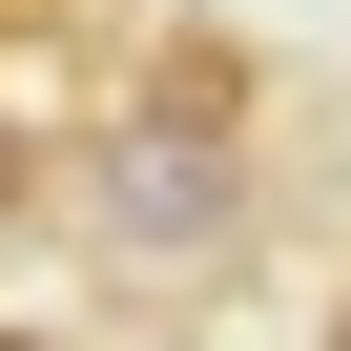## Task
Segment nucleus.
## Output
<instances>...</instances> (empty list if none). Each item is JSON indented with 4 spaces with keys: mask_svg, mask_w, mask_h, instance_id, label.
I'll use <instances>...</instances> for the list:
<instances>
[{
    "mask_svg": "<svg viewBox=\"0 0 351 351\" xmlns=\"http://www.w3.org/2000/svg\"><path fill=\"white\" fill-rule=\"evenodd\" d=\"M83 248H104L124 310H207V289L269 269V186H248V145L145 124V104H124V124L83 145Z\"/></svg>",
    "mask_w": 351,
    "mask_h": 351,
    "instance_id": "obj_1",
    "label": "nucleus"
},
{
    "mask_svg": "<svg viewBox=\"0 0 351 351\" xmlns=\"http://www.w3.org/2000/svg\"><path fill=\"white\" fill-rule=\"evenodd\" d=\"M124 104H145V124H207V145H248V124H269V62L186 21V42H145V83H124Z\"/></svg>",
    "mask_w": 351,
    "mask_h": 351,
    "instance_id": "obj_2",
    "label": "nucleus"
},
{
    "mask_svg": "<svg viewBox=\"0 0 351 351\" xmlns=\"http://www.w3.org/2000/svg\"><path fill=\"white\" fill-rule=\"evenodd\" d=\"M21 207H62V165H42V124H0V228Z\"/></svg>",
    "mask_w": 351,
    "mask_h": 351,
    "instance_id": "obj_3",
    "label": "nucleus"
},
{
    "mask_svg": "<svg viewBox=\"0 0 351 351\" xmlns=\"http://www.w3.org/2000/svg\"><path fill=\"white\" fill-rule=\"evenodd\" d=\"M0 351H62V330H21V310H0Z\"/></svg>",
    "mask_w": 351,
    "mask_h": 351,
    "instance_id": "obj_4",
    "label": "nucleus"
},
{
    "mask_svg": "<svg viewBox=\"0 0 351 351\" xmlns=\"http://www.w3.org/2000/svg\"><path fill=\"white\" fill-rule=\"evenodd\" d=\"M330 351H351V289H330Z\"/></svg>",
    "mask_w": 351,
    "mask_h": 351,
    "instance_id": "obj_5",
    "label": "nucleus"
}]
</instances>
